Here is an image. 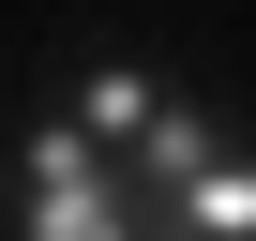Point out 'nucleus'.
Instances as JSON below:
<instances>
[{"mask_svg":"<svg viewBox=\"0 0 256 241\" xmlns=\"http://www.w3.org/2000/svg\"><path fill=\"white\" fill-rule=\"evenodd\" d=\"M30 241H120V181L90 166L76 120H30Z\"/></svg>","mask_w":256,"mask_h":241,"instance_id":"nucleus-1","label":"nucleus"},{"mask_svg":"<svg viewBox=\"0 0 256 241\" xmlns=\"http://www.w3.org/2000/svg\"><path fill=\"white\" fill-rule=\"evenodd\" d=\"M136 151H151L166 181H196V166H211V120H181V106H151V120H136Z\"/></svg>","mask_w":256,"mask_h":241,"instance_id":"nucleus-3","label":"nucleus"},{"mask_svg":"<svg viewBox=\"0 0 256 241\" xmlns=\"http://www.w3.org/2000/svg\"><path fill=\"white\" fill-rule=\"evenodd\" d=\"M181 211H196V226H256V181H241V166H196Z\"/></svg>","mask_w":256,"mask_h":241,"instance_id":"nucleus-4","label":"nucleus"},{"mask_svg":"<svg viewBox=\"0 0 256 241\" xmlns=\"http://www.w3.org/2000/svg\"><path fill=\"white\" fill-rule=\"evenodd\" d=\"M136 120H151V76H120V60H106L90 106H76V136H136Z\"/></svg>","mask_w":256,"mask_h":241,"instance_id":"nucleus-2","label":"nucleus"}]
</instances>
